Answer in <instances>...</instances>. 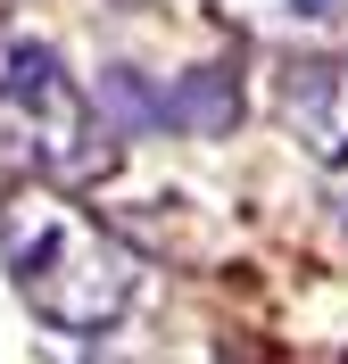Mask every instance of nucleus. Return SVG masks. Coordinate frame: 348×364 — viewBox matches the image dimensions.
Instances as JSON below:
<instances>
[{
    "label": "nucleus",
    "mask_w": 348,
    "mask_h": 364,
    "mask_svg": "<svg viewBox=\"0 0 348 364\" xmlns=\"http://www.w3.org/2000/svg\"><path fill=\"white\" fill-rule=\"evenodd\" d=\"M0 158L25 182H50V191L108 174V141L92 124V100L58 67V50L25 25H0Z\"/></svg>",
    "instance_id": "f03ea898"
},
{
    "label": "nucleus",
    "mask_w": 348,
    "mask_h": 364,
    "mask_svg": "<svg viewBox=\"0 0 348 364\" xmlns=\"http://www.w3.org/2000/svg\"><path fill=\"white\" fill-rule=\"evenodd\" d=\"M0 257L25 306L58 331H108L141 298V257L75 191H50V182H17L0 199Z\"/></svg>",
    "instance_id": "f257e3e1"
},
{
    "label": "nucleus",
    "mask_w": 348,
    "mask_h": 364,
    "mask_svg": "<svg viewBox=\"0 0 348 364\" xmlns=\"http://www.w3.org/2000/svg\"><path fill=\"white\" fill-rule=\"evenodd\" d=\"M282 116L324 166H348V50L299 58L290 83H282Z\"/></svg>",
    "instance_id": "7ed1b4c3"
},
{
    "label": "nucleus",
    "mask_w": 348,
    "mask_h": 364,
    "mask_svg": "<svg viewBox=\"0 0 348 364\" xmlns=\"http://www.w3.org/2000/svg\"><path fill=\"white\" fill-rule=\"evenodd\" d=\"M224 9L241 25H257V33H299V42L348 25V0H224Z\"/></svg>",
    "instance_id": "20e7f679"
}]
</instances>
